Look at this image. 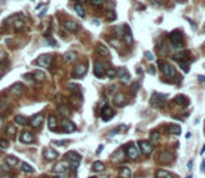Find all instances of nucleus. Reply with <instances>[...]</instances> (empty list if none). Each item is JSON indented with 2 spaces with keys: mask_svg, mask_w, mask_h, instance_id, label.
<instances>
[{
  "mask_svg": "<svg viewBox=\"0 0 205 178\" xmlns=\"http://www.w3.org/2000/svg\"><path fill=\"white\" fill-rule=\"evenodd\" d=\"M170 40H172L173 46L176 49H182L183 47V36L180 32H172L170 33Z\"/></svg>",
  "mask_w": 205,
  "mask_h": 178,
  "instance_id": "obj_1",
  "label": "nucleus"
},
{
  "mask_svg": "<svg viewBox=\"0 0 205 178\" xmlns=\"http://www.w3.org/2000/svg\"><path fill=\"white\" fill-rule=\"evenodd\" d=\"M35 63L39 67H46L48 68V67H50V64H52V54H42V56L38 57Z\"/></svg>",
  "mask_w": 205,
  "mask_h": 178,
  "instance_id": "obj_2",
  "label": "nucleus"
},
{
  "mask_svg": "<svg viewBox=\"0 0 205 178\" xmlns=\"http://www.w3.org/2000/svg\"><path fill=\"white\" fill-rule=\"evenodd\" d=\"M161 71H162L168 78H173V77L176 75L175 67H172L170 64H168V63H161Z\"/></svg>",
  "mask_w": 205,
  "mask_h": 178,
  "instance_id": "obj_3",
  "label": "nucleus"
},
{
  "mask_svg": "<svg viewBox=\"0 0 205 178\" xmlns=\"http://www.w3.org/2000/svg\"><path fill=\"white\" fill-rule=\"evenodd\" d=\"M165 98H166L165 95H161V93H158V92H154L152 98H151V104L155 106V107H161V106L163 104V102H165V100H163Z\"/></svg>",
  "mask_w": 205,
  "mask_h": 178,
  "instance_id": "obj_4",
  "label": "nucleus"
},
{
  "mask_svg": "<svg viewBox=\"0 0 205 178\" xmlns=\"http://www.w3.org/2000/svg\"><path fill=\"white\" fill-rule=\"evenodd\" d=\"M138 146H140V150H141L142 155H151L154 150V146L148 141H141L138 143Z\"/></svg>",
  "mask_w": 205,
  "mask_h": 178,
  "instance_id": "obj_5",
  "label": "nucleus"
},
{
  "mask_svg": "<svg viewBox=\"0 0 205 178\" xmlns=\"http://www.w3.org/2000/svg\"><path fill=\"white\" fill-rule=\"evenodd\" d=\"M94 74H95V75L98 77V78H102V77L106 74V67L103 66L102 63L96 61L95 66H94Z\"/></svg>",
  "mask_w": 205,
  "mask_h": 178,
  "instance_id": "obj_6",
  "label": "nucleus"
},
{
  "mask_svg": "<svg viewBox=\"0 0 205 178\" xmlns=\"http://www.w3.org/2000/svg\"><path fill=\"white\" fill-rule=\"evenodd\" d=\"M117 73V75H119L120 81H122L123 84H130L131 82V78H130V74L127 73L126 68H120L119 71H116Z\"/></svg>",
  "mask_w": 205,
  "mask_h": 178,
  "instance_id": "obj_7",
  "label": "nucleus"
},
{
  "mask_svg": "<svg viewBox=\"0 0 205 178\" xmlns=\"http://www.w3.org/2000/svg\"><path fill=\"white\" fill-rule=\"evenodd\" d=\"M66 156H67V159H69L70 162H71V166H73L74 168H77V166L80 164V160H81V157H80L78 153H76V152H69Z\"/></svg>",
  "mask_w": 205,
  "mask_h": 178,
  "instance_id": "obj_8",
  "label": "nucleus"
},
{
  "mask_svg": "<svg viewBox=\"0 0 205 178\" xmlns=\"http://www.w3.org/2000/svg\"><path fill=\"white\" fill-rule=\"evenodd\" d=\"M87 73V66L85 64H80V66H77L76 68H74L73 71V78H81V77H84Z\"/></svg>",
  "mask_w": 205,
  "mask_h": 178,
  "instance_id": "obj_9",
  "label": "nucleus"
},
{
  "mask_svg": "<svg viewBox=\"0 0 205 178\" xmlns=\"http://www.w3.org/2000/svg\"><path fill=\"white\" fill-rule=\"evenodd\" d=\"M20 141L23 143H32L34 142V135L31 134L30 131H23L21 132V136H20Z\"/></svg>",
  "mask_w": 205,
  "mask_h": 178,
  "instance_id": "obj_10",
  "label": "nucleus"
},
{
  "mask_svg": "<svg viewBox=\"0 0 205 178\" xmlns=\"http://www.w3.org/2000/svg\"><path fill=\"white\" fill-rule=\"evenodd\" d=\"M69 167H70V164L67 162H60L55 166V171H56L57 174H63V173H66L67 170H69Z\"/></svg>",
  "mask_w": 205,
  "mask_h": 178,
  "instance_id": "obj_11",
  "label": "nucleus"
},
{
  "mask_svg": "<svg viewBox=\"0 0 205 178\" xmlns=\"http://www.w3.org/2000/svg\"><path fill=\"white\" fill-rule=\"evenodd\" d=\"M24 85L23 84H20V82H17V84H14L13 86H11V89H10V92L13 93L14 96H20V95H23V92H24Z\"/></svg>",
  "mask_w": 205,
  "mask_h": 178,
  "instance_id": "obj_12",
  "label": "nucleus"
},
{
  "mask_svg": "<svg viewBox=\"0 0 205 178\" xmlns=\"http://www.w3.org/2000/svg\"><path fill=\"white\" fill-rule=\"evenodd\" d=\"M175 160V155L172 152H162L161 153V162L168 164V163H172Z\"/></svg>",
  "mask_w": 205,
  "mask_h": 178,
  "instance_id": "obj_13",
  "label": "nucleus"
},
{
  "mask_svg": "<svg viewBox=\"0 0 205 178\" xmlns=\"http://www.w3.org/2000/svg\"><path fill=\"white\" fill-rule=\"evenodd\" d=\"M127 156H129L131 160H136V159L138 157V150H137V148L134 145L127 146Z\"/></svg>",
  "mask_w": 205,
  "mask_h": 178,
  "instance_id": "obj_14",
  "label": "nucleus"
},
{
  "mask_svg": "<svg viewBox=\"0 0 205 178\" xmlns=\"http://www.w3.org/2000/svg\"><path fill=\"white\" fill-rule=\"evenodd\" d=\"M43 155H45V159H48V160H53V159H56L57 156H59V153H57L56 150H53L52 148H46L45 150H43Z\"/></svg>",
  "mask_w": 205,
  "mask_h": 178,
  "instance_id": "obj_15",
  "label": "nucleus"
},
{
  "mask_svg": "<svg viewBox=\"0 0 205 178\" xmlns=\"http://www.w3.org/2000/svg\"><path fill=\"white\" fill-rule=\"evenodd\" d=\"M64 26H66V29L70 31V32H76V31H78V22H76V21L73 20H69L64 22Z\"/></svg>",
  "mask_w": 205,
  "mask_h": 178,
  "instance_id": "obj_16",
  "label": "nucleus"
},
{
  "mask_svg": "<svg viewBox=\"0 0 205 178\" xmlns=\"http://www.w3.org/2000/svg\"><path fill=\"white\" fill-rule=\"evenodd\" d=\"M42 122H43V115L42 114H37L32 120H31V125H32L34 128H39V127L42 125Z\"/></svg>",
  "mask_w": 205,
  "mask_h": 178,
  "instance_id": "obj_17",
  "label": "nucleus"
},
{
  "mask_svg": "<svg viewBox=\"0 0 205 178\" xmlns=\"http://www.w3.org/2000/svg\"><path fill=\"white\" fill-rule=\"evenodd\" d=\"M62 129L64 132H74L76 131V125H74V122L71 121H63L62 122Z\"/></svg>",
  "mask_w": 205,
  "mask_h": 178,
  "instance_id": "obj_18",
  "label": "nucleus"
},
{
  "mask_svg": "<svg viewBox=\"0 0 205 178\" xmlns=\"http://www.w3.org/2000/svg\"><path fill=\"white\" fill-rule=\"evenodd\" d=\"M101 117H102L103 121H109L110 118L115 117V111H113L112 109H109V107H106V109L102 111V115H101Z\"/></svg>",
  "mask_w": 205,
  "mask_h": 178,
  "instance_id": "obj_19",
  "label": "nucleus"
},
{
  "mask_svg": "<svg viewBox=\"0 0 205 178\" xmlns=\"http://www.w3.org/2000/svg\"><path fill=\"white\" fill-rule=\"evenodd\" d=\"M123 36H124V42H126L127 45H130V43L133 42L131 29H130V26H129V25H124V33H123Z\"/></svg>",
  "mask_w": 205,
  "mask_h": 178,
  "instance_id": "obj_20",
  "label": "nucleus"
},
{
  "mask_svg": "<svg viewBox=\"0 0 205 178\" xmlns=\"http://www.w3.org/2000/svg\"><path fill=\"white\" fill-rule=\"evenodd\" d=\"M159 141H161V134H159L158 131L151 132V135H149V143H151V145H156Z\"/></svg>",
  "mask_w": 205,
  "mask_h": 178,
  "instance_id": "obj_21",
  "label": "nucleus"
},
{
  "mask_svg": "<svg viewBox=\"0 0 205 178\" xmlns=\"http://www.w3.org/2000/svg\"><path fill=\"white\" fill-rule=\"evenodd\" d=\"M96 52L99 53L101 56H105V57L109 56V50H108V47H106L105 45H102V43L96 45Z\"/></svg>",
  "mask_w": 205,
  "mask_h": 178,
  "instance_id": "obj_22",
  "label": "nucleus"
},
{
  "mask_svg": "<svg viewBox=\"0 0 205 178\" xmlns=\"http://www.w3.org/2000/svg\"><path fill=\"white\" fill-rule=\"evenodd\" d=\"M175 102L179 106H187L189 104V98H186V96H183V95H177L175 98Z\"/></svg>",
  "mask_w": 205,
  "mask_h": 178,
  "instance_id": "obj_23",
  "label": "nucleus"
},
{
  "mask_svg": "<svg viewBox=\"0 0 205 178\" xmlns=\"http://www.w3.org/2000/svg\"><path fill=\"white\" fill-rule=\"evenodd\" d=\"M48 127H49L50 131H56V129H57V122H56V117H55V115H49Z\"/></svg>",
  "mask_w": 205,
  "mask_h": 178,
  "instance_id": "obj_24",
  "label": "nucleus"
},
{
  "mask_svg": "<svg viewBox=\"0 0 205 178\" xmlns=\"http://www.w3.org/2000/svg\"><path fill=\"white\" fill-rule=\"evenodd\" d=\"M156 178H173V175L170 174L169 171H166V170H158L155 174Z\"/></svg>",
  "mask_w": 205,
  "mask_h": 178,
  "instance_id": "obj_25",
  "label": "nucleus"
},
{
  "mask_svg": "<svg viewBox=\"0 0 205 178\" xmlns=\"http://www.w3.org/2000/svg\"><path fill=\"white\" fill-rule=\"evenodd\" d=\"M76 59H77V53L76 52H67L66 56H64V60H66L67 63H73Z\"/></svg>",
  "mask_w": 205,
  "mask_h": 178,
  "instance_id": "obj_26",
  "label": "nucleus"
},
{
  "mask_svg": "<svg viewBox=\"0 0 205 178\" xmlns=\"http://www.w3.org/2000/svg\"><path fill=\"white\" fill-rule=\"evenodd\" d=\"M21 170L25 173H28V174H32V173H35V168L32 167L31 164H28V163H23L21 164Z\"/></svg>",
  "mask_w": 205,
  "mask_h": 178,
  "instance_id": "obj_27",
  "label": "nucleus"
},
{
  "mask_svg": "<svg viewBox=\"0 0 205 178\" xmlns=\"http://www.w3.org/2000/svg\"><path fill=\"white\" fill-rule=\"evenodd\" d=\"M74 10H76V13L78 14L80 17H85V10H84V7L81 6L80 3H76V4H74Z\"/></svg>",
  "mask_w": 205,
  "mask_h": 178,
  "instance_id": "obj_28",
  "label": "nucleus"
},
{
  "mask_svg": "<svg viewBox=\"0 0 205 178\" xmlns=\"http://www.w3.org/2000/svg\"><path fill=\"white\" fill-rule=\"evenodd\" d=\"M92 170L96 173H99V171H103L105 170V164H103L102 162H95L92 164Z\"/></svg>",
  "mask_w": 205,
  "mask_h": 178,
  "instance_id": "obj_29",
  "label": "nucleus"
},
{
  "mask_svg": "<svg viewBox=\"0 0 205 178\" xmlns=\"http://www.w3.org/2000/svg\"><path fill=\"white\" fill-rule=\"evenodd\" d=\"M120 175H122V178H131V170L129 167H123L120 170Z\"/></svg>",
  "mask_w": 205,
  "mask_h": 178,
  "instance_id": "obj_30",
  "label": "nucleus"
},
{
  "mask_svg": "<svg viewBox=\"0 0 205 178\" xmlns=\"http://www.w3.org/2000/svg\"><path fill=\"white\" fill-rule=\"evenodd\" d=\"M6 163L9 166H11V167H13V166L18 164V159H17L16 156H7V157H6Z\"/></svg>",
  "mask_w": 205,
  "mask_h": 178,
  "instance_id": "obj_31",
  "label": "nucleus"
},
{
  "mask_svg": "<svg viewBox=\"0 0 205 178\" xmlns=\"http://www.w3.org/2000/svg\"><path fill=\"white\" fill-rule=\"evenodd\" d=\"M31 74H32V77H34L32 79H37V81H43V79H45V74H43L42 71H34V73H31Z\"/></svg>",
  "mask_w": 205,
  "mask_h": 178,
  "instance_id": "obj_32",
  "label": "nucleus"
},
{
  "mask_svg": "<svg viewBox=\"0 0 205 178\" xmlns=\"http://www.w3.org/2000/svg\"><path fill=\"white\" fill-rule=\"evenodd\" d=\"M115 103L117 106H123V104H124V95H122V93H117V95L115 96Z\"/></svg>",
  "mask_w": 205,
  "mask_h": 178,
  "instance_id": "obj_33",
  "label": "nucleus"
},
{
  "mask_svg": "<svg viewBox=\"0 0 205 178\" xmlns=\"http://www.w3.org/2000/svg\"><path fill=\"white\" fill-rule=\"evenodd\" d=\"M14 122H17L18 125H25V124H27V118H25V117H23V115H16Z\"/></svg>",
  "mask_w": 205,
  "mask_h": 178,
  "instance_id": "obj_34",
  "label": "nucleus"
},
{
  "mask_svg": "<svg viewBox=\"0 0 205 178\" xmlns=\"http://www.w3.org/2000/svg\"><path fill=\"white\" fill-rule=\"evenodd\" d=\"M169 132H170V134H175V135H179L180 132H182V129H180L179 125H175V124H173V125L169 127Z\"/></svg>",
  "mask_w": 205,
  "mask_h": 178,
  "instance_id": "obj_35",
  "label": "nucleus"
},
{
  "mask_svg": "<svg viewBox=\"0 0 205 178\" xmlns=\"http://www.w3.org/2000/svg\"><path fill=\"white\" fill-rule=\"evenodd\" d=\"M59 111H60V114L63 115V117H67V115L70 114V110L67 109L66 106H60V107H59Z\"/></svg>",
  "mask_w": 205,
  "mask_h": 178,
  "instance_id": "obj_36",
  "label": "nucleus"
},
{
  "mask_svg": "<svg viewBox=\"0 0 205 178\" xmlns=\"http://www.w3.org/2000/svg\"><path fill=\"white\" fill-rule=\"evenodd\" d=\"M144 54H145V59L147 60H149V61H155L156 57H155V54H154V53H151V52H148V50H147Z\"/></svg>",
  "mask_w": 205,
  "mask_h": 178,
  "instance_id": "obj_37",
  "label": "nucleus"
},
{
  "mask_svg": "<svg viewBox=\"0 0 205 178\" xmlns=\"http://www.w3.org/2000/svg\"><path fill=\"white\" fill-rule=\"evenodd\" d=\"M106 75L109 77V78H115V77L117 75V73H116V70L109 68V70H106Z\"/></svg>",
  "mask_w": 205,
  "mask_h": 178,
  "instance_id": "obj_38",
  "label": "nucleus"
},
{
  "mask_svg": "<svg viewBox=\"0 0 205 178\" xmlns=\"http://www.w3.org/2000/svg\"><path fill=\"white\" fill-rule=\"evenodd\" d=\"M0 148L2 149H7L9 148V141L4 138H0Z\"/></svg>",
  "mask_w": 205,
  "mask_h": 178,
  "instance_id": "obj_39",
  "label": "nucleus"
},
{
  "mask_svg": "<svg viewBox=\"0 0 205 178\" xmlns=\"http://www.w3.org/2000/svg\"><path fill=\"white\" fill-rule=\"evenodd\" d=\"M6 131H7V134H9V135L13 136V138H14V132H16V129H14V127H13V125H9V127H7Z\"/></svg>",
  "mask_w": 205,
  "mask_h": 178,
  "instance_id": "obj_40",
  "label": "nucleus"
},
{
  "mask_svg": "<svg viewBox=\"0 0 205 178\" xmlns=\"http://www.w3.org/2000/svg\"><path fill=\"white\" fill-rule=\"evenodd\" d=\"M7 109V100H0V111H4Z\"/></svg>",
  "mask_w": 205,
  "mask_h": 178,
  "instance_id": "obj_41",
  "label": "nucleus"
},
{
  "mask_svg": "<svg viewBox=\"0 0 205 178\" xmlns=\"http://www.w3.org/2000/svg\"><path fill=\"white\" fill-rule=\"evenodd\" d=\"M91 3H92V6H95V7H101L103 4V0H91Z\"/></svg>",
  "mask_w": 205,
  "mask_h": 178,
  "instance_id": "obj_42",
  "label": "nucleus"
},
{
  "mask_svg": "<svg viewBox=\"0 0 205 178\" xmlns=\"http://www.w3.org/2000/svg\"><path fill=\"white\" fill-rule=\"evenodd\" d=\"M14 26H16V29H21L24 26V21H16V22H14Z\"/></svg>",
  "mask_w": 205,
  "mask_h": 178,
  "instance_id": "obj_43",
  "label": "nucleus"
},
{
  "mask_svg": "<svg viewBox=\"0 0 205 178\" xmlns=\"http://www.w3.org/2000/svg\"><path fill=\"white\" fill-rule=\"evenodd\" d=\"M115 18H116L115 11H109V14H108V20H115Z\"/></svg>",
  "mask_w": 205,
  "mask_h": 178,
  "instance_id": "obj_44",
  "label": "nucleus"
},
{
  "mask_svg": "<svg viewBox=\"0 0 205 178\" xmlns=\"http://www.w3.org/2000/svg\"><path fill=\"white\" fill-rule=\"evenodd\" d=\"M53 143H55V145H59V146H64L67 142L66 141H56V142H53Z\"/></svg>",
  "mask_w": 205,
  "mask_h": 178,
  "instance_id": "obj_45",
  "label": "nucleus"
},
{
  "mask_svg": "<svg viewBox=\"0 0 205 178\" xmlns=\"http://www.w3.org/2000/svg\"><path fill=\"white\" fill-rule=\"evenodd\" d=\"M148 73H149V74H152V75H154V74H155V73H156V70H155V67H154V66H152V67H149V68H148Z\"/></svg>",
  "mask_w": 205,
  "mask_h": 178,
  "instance_id": "obj_46",
  "label": "nucleus"
},
{
  "mask_svg": "<svg viewBox=\"0 0 205 178\" xmlns=\"http://www.w3.org/2000/svg\"><path fill=\"white\" fill-rule=\"evenodd\" d=\"M182 68L184 70L186 73H189V71H190V68H189V66H187V64H182Z\"/></svg>",
  "mask_w": 205,
  "mask_h": 178,
  "instance_id": "obj_47",
  "label": "nucleus"
},
{
  "mask_svg": "<svg viewBox=\"0 0 205 178\" xmlns=\"http://www.w3.org/2000/svg\"><path fill=\"white\" fill-rule=\"evenodd\" d=\"M3 171H6V173L10 171V167H9V164H4L3 166Z\"/></svg>",
  "mask_w": 205,
  "mask_h": 178,
  "instance_id": "obj_48",
  "label": "nucleus"
},
{
  "mask_svg": "<svg viewBox=\"0 0 205 178\" xmlns=\"http://www.w3.org/2000/svg\"><path fill=\"white\" fill-rule=\"evenodd\" d=\"M201 171L202 173L205 171V160H202V163H201Z\"/></svg>",
  "mask_w": 205,
  "mask_h": 178,
  "instance_id": "obj_49",
  "label": "nucleus"
},
{
  "mask_svg": "<svg viewBox=\"0 0 205 178\" xmlns=\"http://www.w3.org/2000/svg\"><path fill=\"white\" fill-rule=\"evenodd\" d=\"M198 81H200V82H205V77L204 75H200L198 77Z\"/></svg>",
  "mask_w": 205,
  "mask_h": 178,
  "instance_id": "obj_50",
  "label": "nucleus"
},
{
  "mask_svg": "<svg viewBox=\"0 0 205 178\" xmlns=\"http://www.w3.org/2000/svg\"><path fill=\"white\" fill-rule=\"evenodd\" d=\"M138 84H134V85H133V88H134V89H133V91H134V92H137V91H138Z\"/></svg>",
  "mask_w": 205,
  "mask_h": 178,
  "instance_id": "obj_51",
  "label": "nucleus"
},
{
  "mask_svg": "<svg viewBox=\"0 0 205 178\" xmlns=\"http://www.w3.org/2000/svg\"><path fill=\"white\" fill-rule=\"evenodd\" d=\"M102 149H103V145H101L99 148H98V150H96V153H101L102 152Z\"/></svg>",
  "mask_w": 205,
  "mask_h": 178,
  "instance_id": "obj_52",
  "label": "nucleus"
},
{
  "mask_svg": "<svg viewBox=\"0 0 205 178\" xmlns=\"http://www.w3.org/2000/svg\"><path fill=\"white\" fill-rule=\"evenodd\" d=\"M4 56H6V54H4V52H0V59H4Z\"/></svg>",
  "mask_w": 205,
  "mask_h": 178,
  "instance_id": "obj_53",
  "label": "nucleus"
},
{
  "mask_svg": "<svg viewBox=\"0 0 205 178\" xmlns=\"http://www.w3.org/2000/svg\"><path fill=\"white\" fill-rule=\"evenodd\" d=\"M193 168V162H189V170H191Z\"/></svg>",
  "mask_w": 205,
  "mask_h": 178,
  "instance_id": "obj_54",
  "label": "nucleus"
},
{
  "mask_svg": "<svg viewBox=\"0 0 205 178\" xmlns=\"http://www.w3.org/2000/svg\"><path fill=\"white\" fill-rule=\"evenodd\" d=\"M2 178H11V177H10V175H3Z\"/></svg>",
  "mask_w": 205,
  "mask_h": 178,
  "instance_id": "obj_55",
  "label": "nucleus"
},
{
  "mask_svg": "<svg viewBox=\"0 0 205 178\" xmlns=\"http://www.w3.org/2000/svg\"><path fill=\"white\" fill-rule=\"evenodd\" d=\"M0 125H2V117H0Z\"/></svg>",
  "mask_w": 205,
  "mask_h": 178,
  "instance_id": "obj_56",
  "label": "nucleus"
},
{
  "mask_svg": "<svg viewBox=\"0 0 205 178\" xmlns=\"http://www.w3.org/2000/svg\"><path fill=\"white\" fill-rule=\"evenodd\" d=\"M78 2H85V0H78Z\"/></svg>",
  "mask_w": 205,
  "mask_h": 178,
  "instance_id": "obj_57",
  "label": "nucleus"
},
{
  "mask_svg": "<svg viewBox=\"0 0 205 178\" xmlns=\"http://www.w3.org/2000/svg\"><path fill=\"white\" fill-rule=\"evenodd\" d=\"M56 178H62V177H56Z\"/></svg>",
  "mask_w": 205,
  "mask_h": 178,
  "instance_id": "obj_58",
  "label": "nucleus"
}]
</instances>
